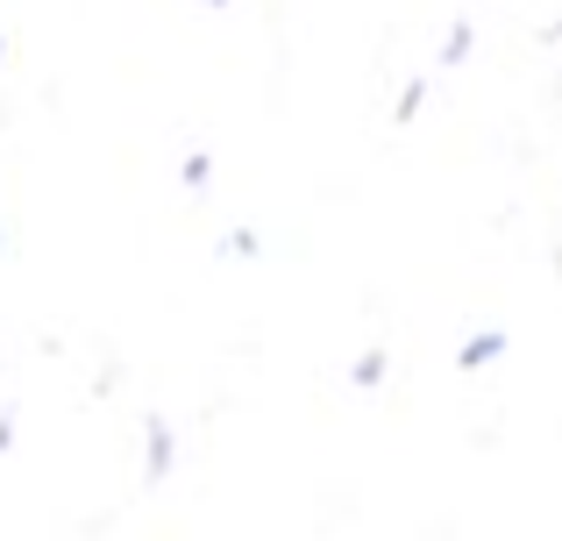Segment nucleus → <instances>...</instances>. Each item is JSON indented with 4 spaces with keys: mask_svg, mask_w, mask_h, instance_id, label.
Returning <instances> with one entry per match:
<instances>
[{
    "mask_svg": "<svg viewBox=\"0 0 562 541\" xmlns=\"http://www.w3.org/2000/svg\"><path fill=\"white\" fill-rule=\"evenodd\" d=\"M206 8H221V0H206Z\"/></svg>",
    "mask_w": 562,
    "mask_h": 541,
    "instance_id": "1",
    "label": "nucleus"
}]
</instances>
